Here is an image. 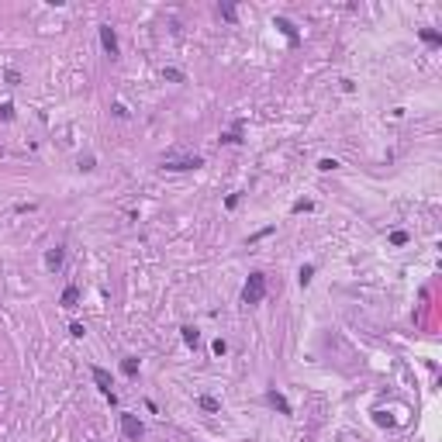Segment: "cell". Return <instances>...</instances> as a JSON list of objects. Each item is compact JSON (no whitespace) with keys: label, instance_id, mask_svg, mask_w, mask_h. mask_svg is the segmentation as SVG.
<instances>
[{"label":"cell","instance_id":"484cf974","mask_svg":"<svg viewBox=\"0 0 442 442\" xmlns=\"http://www.w3.org/2000/svg\"><path fill=\"white\" fill-rule=\"evenodd\" d=\"M301 211H311V200H297V204H294V214H301Z\"/></svg>","mask_w":442,"mask_h":442},{"label":"cell","instance_id":"e0dca14e","mask_svg":"<svg viewBox=\"0 0 442 442\" xmlns=\"http://www.w3.org/2000/svg\"><path fill=\"white\" fill-rule=\"evenodd\" d=\"M0 121H14V104H0Z\"/></svg>","mask_w":442,"mask_h":442},{"label":"cell","instance_id":"603a6c76","mask_svg":"<svg viewBox=\"0 0 442 442\" xmlns=\"http://www.w3.org/2000/svg\"><path fill=\"white\" fill-rule=\"evenodd\" d=\"M69 335H73V339H83V335H87V328L79 325V321H73V325H69Z\"/></svg>","mask_w":442,"mask_h":442},{"label":"cell","instance_id":"8fae6325","mask_svg":"<svg viewBox=\"0 0 442 442\" xmlns=\"http://www.w3.org/2000/svg\"><path fill=\"white\" fill-rule=\"evenodd\" d=\"M180 332H183V342H187V346H193V349H197V342H200V332H197V328H193V325H183V328H180Z\"/></svg>","mask_w":442,"mask_h":442},{"label":"cell","instance_id":"cb8c5ba5","mask_svg":"<svg viewBox=\"0 0 442 442\" xmlns=\"http://www.w3.org/2000/svg\"><path fill=\"white\" fill-rule=\"evenodd\" d=\"M4 79H7L11 87H18V83H21V73H18V69H7V73H4Z\"/></svg>","mask_w":442,"mask_h":442},{"label":"cell","instance_id":"7402d4cb","mask_svg":"<svg viewBox=\"0 0 442 442\" xmlns=\"http://www.w3.org/2000/svg\"><path fill=\"white\" fill-rule=\"evenodd\" d=\"M318 170H321V173H332V170H339V163H335V159H321Z\"/></svg>","mask_w":442,"mask_h":442},{"label":"cell","instance_id":"5b68a950","mask_svg":"<svg viewBox=\"0 0 442 442\" xmlns=\"http://www.w3.org/2000/svg\"><path fill=\"white\" fill-rule=\"evenodd\" d=\"M100 45H104V52H107L111 59H117V31H114L111 24L100 28Z\"/></svg>","mask_w":442,"mask_h":442},{"label":"cell","instance_id":"9a60e30c","mask_svg":"<svg viewBox=\"0 0 442 442\" xmlns=\"http://www.w3.org/2000/svg\"><path fill=\"white\" fill-rule=\"evenodd\" d=\"M121 373H125V377H135V373H138V359H135V356L121 359Z\"/></svg>","mask_w":442,"mask_h":442},{"label":"cell","instance_id":"3957f363","mask_svg":"<svg viewBox=\"0 0 442 442\" xmlns=\"http://www.w3.org/2000/svg\"><path fill=\"white\" fill-rule=\"evenodd\" d=\"M204 159L200 155H183V159H163V170H173V173H183V170H200Z\"/></svg>","mask_w":442,"mask_h":442},{"label":"cell","instance_id":"6da1fadb","mask_svg":"<svg viewBox=\"0 0 442 442\" xmlns=\"http://www.w3.org/2000/svg\"><path fill=\"white\" fill-rule=\"evenodd\" d=\"M266 297V273H249L242 287V304H259Z\"/></svg>","mask_w":442,"mask_h":442},{"label":"cell","instance_id":"9c48e42d","mask_svg":"<svg viewBox=\"0 0 442 442\" xmlns=\"http://www.w3.org/2000/svg\"><path fill=\"white\" fill-rule=\"evenodd\" d=\"M197 404H200V411H208V415H214V411H221V404H218V397H211V394H204V397H200V401H197Z\"/></svg>","mask_w":442,"mask_h":442},{"label":"cell","instance_id":"4316f807","mask_svg":"<svg viewBox=\"0 0 442 442\" xmlns=\"http://www.w3.org/2000/svg\"><path fill=\"white\" fill-rule=\"evenodd\" d=\"M225 208L231 211V208H238V193H228V200H225Z\"/></svg>","mask_w":442,"mask_h":442},{"label":"cell","instance_id":"83f0119b","mask_svg":"<svg viewBox=\"0 0 442 442\" xmlns=\"http://www.w3.org/2000/svg\"><path fill=\"white\" fill-rule=\"evenodd\" d=\"M0 155H4V149H0Z\"/></svg>","mask_w":442,"mask_h":442},{"label":"cell","instance_id":"277c9868","mask_svg":"<svg viewBox=\"0 0 442 442\" xmlns=\"http://www.w3.org/2000/svg\"><path fill=\"white\" fill-rule=\"evenodd\" d=\"M121 435H125L128 442H138V439L145 435V425H142L135 415H121Z\"/></svg>","mask_w":442,"mask_h":442},{"label":"cell","instance_id":"8992f818","mask_svg":"<svg viewBox=\"0 0 442 442\" xmlns=\"http://www.w3.org/2000/svg\"><path fill=\"white\" fill-rule=\"evenodd\" d=\"M266 401H269V404H273L280 415H290V401L280 394V390H266Z\"/></svg>","mask_w":442,"mask_h":442},{"label":"cell","instance_id":"d4e9b609","mask_svg":"<svg viewBox=\"0 0 442 442\" xmlns=\"http://www.w3.org/2000/svg\"><path fill=\"white\" fill-rule=\"evenodd\" d=\"M111 111H114V117H128V107H125V104H114Z\"/></svg>","mask_w":442,"mask_h":442},{"label":"cell","instance_id":"d6986e66","mask_svg":"<svg viewBox=\"0 0 442 442\" xmlns=\"http://www.w3.org/2000/svg\"><path fill=\"white\" fill-rule=\"evenodd\" d=\"M94 166H97V159H94V155H79V170H83V173H90Z\"/></svg>","mask_w":442,"mask_h":442},{"label":"cell","instance_id":"52a82bcc","mask_svg":"<svg viewBox=\"0 0 442 442\" xmlns=\"http://www.w3.org/2000/svg\"><path fill=\"white\" fill-rule=\"evenodd\" d=\"M273 28H280V31L287 35V42H290V45H297V28H294L287 18H273Z\"/></svg>","mask_w":442,"mask_h":442},{"label":"cell","instance_id":"30bf717a","mask_svg":"<svg viewBox=\"0 0 442 442\" xmlns=\"http://www.w3.org/2000/svg\"><path fill=\"white\" fill-rule=\"evenodd\" d=\"M79 304V287H66L62 290V307H76Z\"/></svg>","mask_w":442,"mask_h":442},{"label":"cell","instance_id":"44dd1931","mask_svg":"<svg viewBox=\"0 0 442 442\" xmlns=\"http://www.w3.org/2000/svg\"><path fill=\"white\" fill-rule=\"evenodd\" d=\"M408 242V231H390V246H404Z\"/></svg>","mask_w":442,"mask_h":442},{"label":"cell","instance_id":"ba28073f","mask_svg":"<svg viewBox=\"0 0 442 442\" xmlns=\"http://www.w3.org/2000/svg\"><path fill=\"white\" fill-rule=\"evenodd\" d=\"M62 259H66V249H62V246H56V249H49V252H45V266H49V269H59V266H62Z\"/></svg>","mask_w":442,"mask_h":442},{"label":"cell","instance_id":"7a4b0ae2","mask_svg":"<svg viewBox=\"0 0 442 442\" xmlns=\"http://www.w3.org/2000/svg\"><path fill=\"white\" fill-rule=\"evenodd\" d=\"M90 373H94V384H97V390H100V394L111 401V404H117V394L111 390V387H114V384H111V373H107L104 366H94Z\"/></svg>","mask_w":442,"mask_h":442},{"label":"cell","instance_id":"ac0fdd59","mask_svg":"<svg viewBox=\"0 0 442 442\" xmlns=\"http://www.w3.org/2000/svg\"><path fill=\"white\" fill-rule=\"evenodd\" d=\"M218 14H221L225 21H235V18H238V11H235L231 4H221V7H218Z\"/></svg>","mask_w":442,"mask_h":442},{"label":"cell","instance_id":"5bb4252c","mask_svg":"<svg viewBox=\"0 0 442 442\" xmlns=\"http://www.w3.org/2000/svg\"><path fill=\"white\" fill-rule=\"evenodd\" d=\"M221 142H228V145H235V142H242V121H235V128H231L228 135H221Z\"/></svg>","mask_w":442,"mask_h":442},{"label":"cell","instance_id":"7c38bea8","mask_svg":"<svg viewBox=\"0 0 442 442\" xmlns=\"http://www.w3.org/2000/svg\"><path fill=\"white\" fill-rule=\"evenodd\" d=\"M311 280H314V266L307 263V266H301V269H297V284H301V287H307Z\"/></svg>","mask_w":442,"mask_h":442},{"label":"cell","instance_id":"4fadbf2b","mask_svg":"<svg viewBox=\"0 0 442 442\" xmlns=\"http://www.w3.org/2000/svg\"><path fill=\"white\" fill-rule=\"evenodd\" d=\"M418 35H422V42H428V45H442V35H439V31H432V28H422Z\"/></svg>","mask_w":442,"mask_h":442},{"label":"cell","instance_id":"ffe728a7","mask_svg":"<svg viewBox=\"0 0 442 442\" xmlns=\"http://www.w3.org/2000/svg\"><path fill=\"white\" fill-rule=\"evenodd\" d=\"M211 352H214V356H225V352H228V342H225V339H214V342H211Z\"/></svg>","mask_w":442,"mask_h":442},{"label":"cell","instance_id":"2e32d148","mask_svg":"<svg viewBox=\"0 0 442 442\" xmlns=\"http://www.w3.org/2000/svg\"><path fill=\"white\" fill-rule=\"evenodd\" d=\"M163 79H170V83H183V73L173 69V66H166V69H163Z\"/></svg>","mask_w":442,"mask_h":442}]
</instances>
